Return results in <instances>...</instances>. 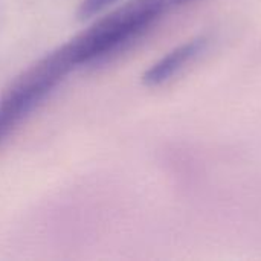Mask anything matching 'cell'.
Instances as JSON below:
<instances>
[{
	"label": "cell",
	"instance_id": "cell-1",
	"mask_svg": "<svg viewBox=\"0 0 261 261\" xmlns=\"http://www.w3.org/2000/svg\"><path fill=\"white\" fill-rule=\"evenodd\" d=\"M171 0H128L64 43L75 69L101 64L128 49L165 14Z\"/></svg>",
	"mask_w": 261,
	"mask_h": 261
},
{
	"label": "cell",
	"instance_id": "cell-2",
	"mask_svg": "<svg viewBox=\"0 0 261 261\" xmlns=\"http://www.w3.org/2000/svg\"><path fill=\"white\" fill-rule=\"evenodd\" d=\"M208 43H210L208 37L200 35L174 47L144 72L142 83L148 87H158L168 83L190 63H193L200 54H203Z\"/></svg>",
	"mask_w": 261,
	"mask_h": 261
},
{
	"label": "cell",
	"instance_id": "cell-3",
	"mask_svg": "<svg viewBox=\"0 0 261 261\" xmlns=\"http://www.w3.org/2000/svg\"><path fill=\"white\" fill-rule=\"evenodd\" d=\"M35 109L21 93L8 87L0 98V144Z\"/></svg>",
	"mask_w": 261,
	"mask_h": 261
},
{
	"label": "cell",
	"instance_id": "cell-4",
	"mask_svg": "<svg viewBox=\"0 0 261 261\" xmlns=\"http://www.w3.org/2000/svg\"><path fill=\"white\" fill-rule=\"evenodd\" d=\"M121 0H83L78 8V18L80 20H89L95 15L102 14L109 8H112L115 3Z\"/></svg>",
	"mask_w": 261,
	"mask_h": 261
},
{
	"label": "cell",
	"instance_id": "cell-5",
	"mask_svg": "<svg viewBox=\"0 0 261 261\" xmlns=\"http://www.w3.org/2000/svg\"><path fill=\"white\" fill-rule=\"evenodd\" d=\"M187 2H193V0H171V3H187Z\"/></svg>",
	"mask_w": 261,
	"mask_h": 261
}]
</instances>
